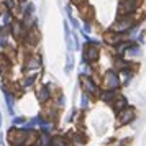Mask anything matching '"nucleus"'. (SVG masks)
<instances>
[{
  "mask_svg": "<svg viewBox=\"0 0 146 146\" xmlns=\"http://www.w3.org/2000/svg\"><path fill=\"white\" fill-rule=\"evenodd\" d=\"M72 66H74L72 56H71V54H67V56H66V69H64V71H66V74H69L71 71H72Z\"/></svg>",
  "mask_w": 146,
  "mask_h": 146,
  "instance_id": "aec40b11",
  "label": "nucleus"
},
{
  "mask_svg": "<svg viewBox=\"0 0 146 146\" xmlns=\"http://www.w3.org/2000/svg\"><path fill=\"white\" fill-rule=\"evenodd\" d=\"M49 145H51V135L44 133V131L38 133V138H36L35 146H49Z\"/></svg>",
  "mask_w": 146,
  "mask_h": 146,
  "instance_id": "2eb2a0df",
  "label": "nucleus"
},
{
  "mask_svg": "<svg viewBox=\"0 0 146 146\" xmlns=\"http://www.w3.org/2000/svg\"><path fill=\"white\" fill-rule=\"evenodd\" d=\"M80 30H82V33H90V30H92V27H90V23L87 20H84V25L80 27Z\"/></svg>",
  "mask_w": 146,
  "mask_h": 146,
  "instance_id": "4be33fe9",
  "label": "nucleus"
},
{
  "mask_svg": "<svg viewBox=\"0 0 146 146\" xmlns=\"http://www.w3.org/2000/svg\"><path fill=\"white\" fill-rule=\"evenodd\" d=\"M0 126H2V113H0Z\"/></svg>",
  "mask_w": 146,
  "mask_h": 146,
  "instance_id": "393cba45",
  "label": "nucleus"
},
{
  "mask_svg": "<svg viewBox=\"0 0 146 146\" xmlns=\"http://www.w3.org/2000/svg\"><path fill=\"white\" fill-rule=\"evenodd\" d=\"M143 0H121L118 3V15H131L139 8Z\"/></svg>",
  "mask_w": 146,
  "mask_h": 146,
  "instance_id": "423d86ee",
  "label": "nucleus"
},
{
  "mask_svg": "<svg viewBox=\"0 0 146 146\" xmlns=\"http://www.w3.org/2000/svg\"><path fill=\"white\" fill-rule=\"evenodd\" d=\"M110 105L113 107V110H115V112H118V110H121L123 107H126V100H125L123 95H118V94H117V97L112 100V104H110Z\"/></svg>",
  "mask_w": 146,
  "mask_h": 146,
  "instance_id": "f3484780",
  "label": "nucleus"
},
{
  "mask_svg": "<svg viewBox=\"0 0 146 146\" xmlns=\"http://www.w3.org/2000/svg\"><path fill=\"white\" fill-rule=\"evenodd\" d=\"M72 143L69 141V138L62 136V135H58V136H51V145L49 146H71Z\"/></svg>",
  "mask_w": 146,
  "mask_h": 146,
  "instance_id": "4468645a",
  "label": "nucleus"
},
{
  "mask_svg": "<svg viewBox=\"0 0 146 146\" xmlns=\"http://www.w3.org/2000/svg\"><path fill=\"white\" fill-rule=\"evenodd\" d=\"M82 107H84V108L89 107V95H87V94H82Z\"/></svg>",
  "mask_w": 146,
  "mask_h": 146,
  "instance_id": "b1692460",
  "label": "nucleus"
},
{
  "mask_svg": "<svg viewBox=\"0 0 146 146\" xmlns=\"http://www.w3.org/2000/svg\"><path fill=\"white\" fill-rule=\"evenodd\" d=\"M43 66V61H41L40 54H28L27 59H25V69L27 71H38Z\"/></svg>",
  "mask_w": 146,
  "mask_h": 146,
  "instance_id": "9d476101",
  "label": "nucleus"
},
{
  "mask_svg": "<svg viewBox=\"0 0 146 146\" xmlns=\"http://www.w3.org/2000/svg\"><path fill=\"white\" fill-rule=\"evenodd\" d=\"M102 84L107 90H117L120 86H121V80H120V74L113 69H108L104 77H102Z\"/></svg>",
  "mask_w": 146,
  "mask_h": 146,
  "instance_id": "20e7f679",
  "label": "nucleus"
},
{
  "mask_svg": "<svg viewBox=\"0 0 146 146\" xmlns=\"http://www.w3.org/2000/svg\"><path fill=\"white\" fill-rule=\"evenodd\" d=\"M27 133H28V130H25V128H17V126H12V128L8 130V135H7L8 143H10V145H21V146H25Z\"/></svg>",
  "mask_w": 146,
  "mask_h": 146,
  "instance_id": "39448f33",
  "label": "nucleus"
},
{
  "mask_svg": "<svg viewBox=\"0 0 146 146\" xmlns=\"http://www.w3.org/2000/svg\"><path fill=\"white\" fill-rule=\"evenodd\" d=\"M80 86H82V90L84 94H87L89 97H99L102 89L99 87V84L95 82L92 76H84L80 74Z\"/></svg>",
  "mask_w": 146,
  "mask_h": 146,
  "instance_id": "f03ea898",
  "label": "nucleus"
},
{
  "mask_svg": "<svg viewBox=\"0 0 146 146\" xmlns=\"http://www.w3.org/2000/svg\"><path fill=\"white\" fill-rule=\"evenodd\" d=\"M40 38H41V35H40V31H38L36 25H35V27H30L27 30V33H25V36H23L21 41L25 43L27 48H33V46H36V44L40 43Z\"/></svg>",
  "mask_w": 146,
  "mask_h": 146,
  "instance_id": "1a4fd4ad",
  "label": "nucleus"
},
{
  "mask_svg": "<svg viewBox=\"0 0 146 146\" xmlns=\"http://www.w3.org/2000/svg\"><path fill=\"white\" fill-rule=\"evenodd\" d=\"M102 38H104V41H105L107 44H110V46H117L120 41H123V35H120V33H117V31L110 30V31H105Z\"/></svg>",
  "mask_w": 146,
  "mask_h": 146,
  "instance_id": "f8f14e48",
  "label": "nucleus"
},
{
  "mask_svg": "<svg viewBox=\"0 0 146 146\" xmlns=\"http://www.w3.org/2000/svg\"><path fill=\"white\" fill-rule=\"evenodd\" d=\"M136 23H138V18H136L135 13H131V15H118L117 20L113 21L112 30L117 31V33H120V35H126L136 27Z\"/></svg>",
  "mask_w": 146,
  "mask_h": 146,
  "instance_id": "f257e3e1",
  "label": "nucleus"
},
{
  "mask_svg": "<svg viewBox=\"0 0 146 146\" xmlns=\"http://www.w3.org/2000/svg\"><path fill=\"white\" fill-rule=\"evenodd\" d=\"M13 126H21V125H25L27 123V118L25 117H13Z\"/></svg>",
  "mask_w": 146,
  "mask_h": 146,
  "instance_id": "412c9836",
  "label": "nucleus"
},
{
  "mask_svg": "<svg viewBox=\"0 0 146 146\" xmlns=\"http://www.w3.org/2000/svg\"><path fill=\"white\" fill-rule=\"evenodd\" d=\"M13 12L12 10H8V8H5L3 12H2V27L3 28H8L10 25H12V21H13Z\"/></svg>",
  "mask_w": 146,
  "mask_h": 146,
  "instance_id": "dca6fc26",
  "label": "nucleus"
},
{
  "mask_svg": "<svg viewBox=\"0 0 146 146\" xmlns=\"http://www.w3.org/2000/svg\"><path fill=\"white\" fill-rule=\"evenodd\" d=\"M36 99H38V102H40L41 105H46L48 102L53 99V92H51L49 86H41L36 90Z\"/></svg>",
  "mask_w": 146,
  "mask_h": 146,
  "instance_id": "9b49d317",
  "label": "nucleus"
},
{
  "mask_svg": "<svg viewBox=\"0 0 146 146\" xmlns=\"http://www.w3.org/2000/svg\"><path fill=\"white\" fill-rule=\"evenodd\" d=\"M100 58V48H99V43H95V41H86V44H84V54H82V59L87 61V62H97Z\"/></svg>",
  "mask_w": 146,
  "mask_h": 146,
  "instance_id": "7ed1b4c3",
  "label": "nucleus"
},
{
  "mask_svg": "<svg viewBox=\"0 0 146 146\" xmlns=\"http://www.w3.org/2000/svg\"><path fill=\"white\" fill-rule=\"evenodd\" d=\"M0 76H2V67H0Z\"/></svg>",
  "mask_w": 146,
  "mask_h": 146,
  "instance_id": "cd10ccee",
  "label": "nucleus"
},
{
  "mask_svg": "<svg viewBox=\"0 0 146 146\" xmlns=\"http://www.w3.org/2000/svg\"><path fill=\"white\" fill-rule=\"evenodd\" d=\"M67 20L71 21V25H72L74 28H80V27H79V21H77V20L72 17V13H67Z\"/></svg>",
  "mask_w": 146,
  "mask_h": 146,
  "instance_id": "5701e85b",
  "label": "nucleus"
},
{
  "mask_svg": "<svg viewBox=\"0 0 146 146\" xmlns=\"http://www.w3.org/2000/svg\"><path fill=\"white\" fill-rule=\"evenodd\" d=\"M17 2H18V3H21V2H27V0H17Z\"/></svg>",
  "mask_w": 146,
  "mask_h": 146,
  "instance_id": "a878e982",
  "label": "nucleus"
},
{
  "mask_svg": "<svg viewBox=\"0 0 146 146\" xmlns=\"http://www.w3.org/2000/svg\"><path fill=\"white\" fill-rule=\"evenodd\" d=\"M136 118V112H135V108L133 107H123L121 110L117 112V121H118V125H128V123H131L133 120Z\"/></svg>",
  "mask_w": 146,
  "mask_h": 146,
  "instance_id": "0eeeda50",
  "label": "nucleus"
},
{
  "mask_svg": "<svg viewBox=\"0 0 146 146\" xmlns=\"http://www.w3.org/2000/svg\"><path fill=\"white\" fill-rule=\"evenodd\" d=\"M10 146H21V145H10Z\"/></svg>",
  "mask_w": 146,
  "mask_h": 146,
  "instance_id": "bb28decb",
  "label": "nucleus"
},
{
  "mask_svg": "<svg viewBox=\"0 0 146 146\" xmlns=\"http://www.w3.org/2000/svg\"><path fill=\"white\" fill-rule=\"evenodd\" d=\"M3 99H5V102H7V107H8V112L13 115V107H15V94L10 90V89H7V87L3 86Z\"/></svg>",
  "mask_w": 146,
  "mask_h": 146,
  "instance_id": "ddd939ff",
  "label": "nucleus"
},
{
  "mask_svg": "<svg viewBox=\"0 0 146 146\" xmlns=\"http://www.w3.org/2000/svg\"><path fill=\"white\" fill-rule=\"evenodd\" d=\"M35 82H36V77H35V76H27L25 79L21 80V87H25V89H28V87H33Z\"/></svg>",
  "mask_w": 146,
  "mask_h": 146,
  "instance_id": "6ab92c4d",
  "label": "nucleus"
},
{
  "mask_svg": "<svg viewBox=\"0 0 146 146\" xmlns=\"http://www.w3.org/2000/svg\"><path fill=\"white\" fill-rule=\"evenodd\" d=\"M117 97V92L115 90H102L100 92V95H99V99H102L104 102H107V104H112V100Z\"/></svg>",
  "mask_w": 146,
  "mask_h": 146,
  "instance_id": "a211bd4d",
  "label": "nucleus"
},
{
  "mask_svg": "<svg viewBox=\"0 0 146 146\" xmlns=\"http://www.w3.org/2000/svg\"><path fill=\"white\" fill-rule=\"evenodd\" d=\"M27 30L28 28L25 27V23H23L21 20H13L12 25L8 27V33H10V36H12L13 40L21 41L23 36H25V33H27Z\"/></svg>",
  "mask_w": 146,
  "mask_h": 146,
  "instance_id": "6e6552de",
  "label": "nucleus"
}]
</instances>
